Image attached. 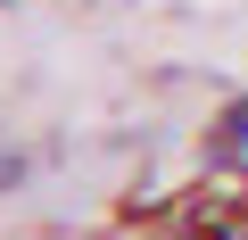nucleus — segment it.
I'll use <instances>...</instances> for the list:
<instances>
[{"label":"nucleus","instance_id":"obj_1","mask_svg":"<svg viewBox=\"0 0 248 240\" xmlns=\"http://www.w3.org/2000/svg\"><path fill=\"white\" fill-rule=\"evenodd\" d=\"M215 158H248V91L223 108V125H215V141H207Z\"/></svg>","mask_w":248,"mask_h":240},{"label":"nucleus","instance_id":"obj_2","mask_svg":"<svg viewBox=\"0 0 248 240\" xmlns=\"http://www.w3.org/2000/svg\"><path fill=\"white\" fill-rule=\"evenodd\" d=\"M9 182H25V158H17V149H0V191H9Z\"/></svg>","mask_w":248,"mask_h":240}]
</instances>
